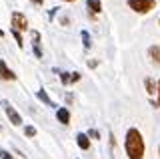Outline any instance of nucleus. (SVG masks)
Listing matches in <instances>:
<instances>
[{"mask_svg": "<svg viewBox=\"0 0 160 159\" xmlns=\"http://www.w3.org/2000/svg\"><path fill=\"white\" fill-rule=\"evenodd\" d=\"M0 159H14L8 151H0Z\"/></svg>", "mask_w": 160, "mask_h": 159, "instance_id": "obj_21", "label": "nucleus"}, {"mask_svg": "<svg viewBox=\"0 0 160 159\" xmlns=\"http://www.w3.org/2000/svg\"><path fill=\"white\" fill-rule=\"evenodd\" d=\"M80 36H82V47H84V48L88 51V48L92 47V38H90L88 30H82V32H80Z\"/></svg>", "mask_w": 160, "mask_h": 159, "instance_id": "obj_13", "label": "nucleus"}, {"mask_svg": "<svg viewBox=\"0 0 160 159\" xmlns=\"http://www.w3.org/2000/svg\"><path fill=\"white\" fill-rule=\"evenodd\" d=\"M124 151H126L128 159H144L146 145H144L142 133L136 127H130L126 131V135H124Z\"/></svg>", "mask_w": 160, "mask_h": 159, "instance_id": "obj_1", "label": "nucleus"}, {"mask_svg": "<svg viewBox=\"0 0 160 159\" xmlns=\"http://www.w3.org/2000/svg\"><path fill=\"white\" fill-rule=\"evenodd\" d=\"M64 2H74V0H64Z\"/></svg>", "mask_w": 160, "mask_h": 159, "instance_id": "obj_24", "label": "nucleus"}, {"mask_svg": "<svg viewBox=\"0 0 160 159\" xmlns=\"http://www.w3.org/2000/svg\"><path fill=\"white\" fill-rule=\"evenodd\" d=\"M144 87H146V93H148L150 97L156 95V81H154V79L146 77V79H144Z\"/></svg>", "mask_w": 160, "mask_h": 159, "instance_id": "obj_12", "label": "nucleus"}, {"mask_svg": "<svg viewBox=\"0 0 160 159\" xmlns=\"http://www.w3.org/2000/svg\"><path fill=\"white\" fill-rule=\"evenodd\" d=\"M158 24H160V20H158Z\"/></svg>", "mask_w": 160, "mask_h": 159, "instance_id": "obj_26", "label": "nucleus"}, {"mask_svg": "<svg viewBox=\"0 0 160 159\" xmlns=\"http://www.w3.org/2000/svg\"><path fill=\"white\" fill-rule=\"evenodd\" d=\"M30 2H32V4H36V6H42V4H44V0H30Z\"/></svg>", "mask_w": 160, "mask_h": 159, "instance_id": "obj_22", "label": "nucleus"}, {"mask_svg": "<svg viewBox=\"0 0 160 159\" xmlns=\"http://www.w3.org/2000/svg\"><path fill=\"white\" fill-rule=\"evenodd\" d=\"M10 20H12V28H14V30H18V32L28 30V18L24 16L22 12L14 10V12H12V16H10Z\"/></svg>", "mask_w": 160, "mask_h": 159, "instance_id": "obj_3", "label": "nucleus"}, {"mask_svg": "<svg viewBox=\"0 0 160 159\" xmlns=\"http://www.w3.org/2000/svg\"><path fill=\"white\" fill-rule=\"evenodd\" d=\"M86 135H88V139H90V137H92V139H100V133L96 131V129H90Z\"/></svg>", "mask_w": 160, "mask_h": 159, "instance_id": "obj_19", "label": "nucleus"}, {"mask_svg": "<svg viewBox=\"0 0 160 159\" xmlns=\"http://www.w3.org/2000/svg\"><path fill=\"white\" fill-rule=\"evenodd\" d=\"M158 155H160V147H158Z\"/></svg>", "mask_w": 160, "mask_h": 159, "instance_id": "obj_25", "label": "nucleus"}, {"mask_svg": "<svg viewBox=\"0 0 160 159\" xmlns=\"http://www.w3.org/2000/svg\"><path fill=\"white\" fill-rule=\"evenodd\" d=\"M36 97H38V101H42L44 105H48V107H54V109H58V105L52 101V99L48 97V93L44 91V89H40V91H36Z\"/></svg>", "mask_w": 160, "mask_h": 159, "instance_id": "obj_9", "label": "nucleus"}, {"mask_svg": "<svg viewBox=\"0 0 160 159\" xmlns=\"http://www.w3.org/2000/svg\"><path fill=\"white\" fill-rule=\"evenodd\" d=\"M10 34H12L14 38H16V42H18V47L22 48L24 47V38H22V32H18V30H14V28H10Z\"/></svg>", "mask_w": 160, "mask_h": 159, "instance_id": "obj_14", "label": "nucleus"}, {"mask_svg": "<svg viewBox=\"0 0 160 159\" xmlns=\"http://www.w3.org/2000/svg\"><path fill=\"white\" fill-rule=\"evenodd\" d=\"M148 57H150V61L158 67V64H160V47H158V44H152V47L148 48Z\"/></svg>", "mask_w": 160, "mask_h": 159, "instance_id": "obj_10", "label": "nucleus"}, {"mask_svg": "<svg viewBox=\"0 0 160 159\" xmlns=\"http://www.w3.org/2000/svg\"><path fill=\"white\" fill-rule=\"evenodd\" d=\"M24 135H26V137H34V135H36V127L26 125V129H24Z\"/></svg>", "mask_w": 160, "mask_h": 159, "instance_id": "obj_17", "label": "nucleus"}, {"mask_svg": "<svg viewBox=\"0 0 160 159\" xmlns=\"http://www.w3.org/2000/svg\"><path fill=\"white\" fill-rule=\"evenodd\" d=\"M58 10H60L58 6H54V8H50V10H48V18H50V20H54V16H56Z\"/></svg>", "mask_w": 160, "mask_h": 159, "instance_id": "obj_20", "label": "nucleus"}, {"mask_svg": "<svg viewBox=\"0 0 160 159\" xmlns=\"http://www.w3.org/2000/svg\"><path fill=\"white\" fill-rule=\"evenodd\" d=\"M126 4L130 10H134L136 14H148L150 10H154L156 0H126Z\"/></svg>", "mask_w": 160, "mask_h": 159, "instance_id": "obj_2", "label": "nucleus"}, {"mask_svg": "<svg viewBox=\"0 0 160 159\" xmlns=\"http://www.w3.org/2000/svg\"><path fill=\"white\" fill-rule=\"evenodd\" d=\"M150 103H152L154 107H158V109H160V79L156 81V101H152V99H150Z\"/></svg>", "mask_w": 160, "mask_h": 159, "instance_id": "obj_16", "label": "nucleus"}, {"mask_svg": "<svg viewBox=\"0 0 160 159\" xmlns=\"http://www.w3.org/2000/svg\"><path fill=\"white\" fill-rule=\"evenodd\" d=\"M0 81H16V74L8 69V64L0 58Z\"/></svg>", "mask_w": 160, "mask_h": 159, "instance_id": "obj_6", "label": "nucleus"}, {"mask_svg": "<svg viewBox=\"0 0 160 159\" xmlns=\"http://www.w3.org/2000/svg\"><path fill=\"white\" fill-rule=\"evenodd\" d=\"M76 143H78V147L82 149V151H88V149H90V139H88L86 133H78V135H76Z\"/></svg>", "mask_w": 160, "mask_h": 159, "instance_id": "obj_11", "label": "nucleus"}, {"mask_svg": "<svg viewBox=\"0 0 160 159\" xmlns=\"http://www.w3.org/2000/svg\"><path fill=\"white\" fill-rule=\"evenodd\" d=\"M78 81H80V73H70V85H74Z\"/></svg>", "mask_w": 160, "mask_h": 159, "instance_id": "obj_18", "label": "nucleus"}, {"mask_svg": "<svg viewBox=\"0 0 160 159\" xmlns=\"http://www.w3.org/2000/svg\"><path fill=\"white\" fill-rule=\"evenodd\" d=\"M56 119H58V123H62V125H68L70 123V111L66 107H58L56 109Z\"/></svg>", "mask_w": 160, "mask_h": 159, "instance_id": "obj_8", "label": "nucleus"}, {"mask_svg": "<svg viewBox=\"0 0 160 159\" xmlns=\"http://www.w3.org/2000/svg\"><path fill=\"white\" fill-rule=\"evenodd\" d=\"M58 74H60V81H62V85H64V87H68V85H70V73L60 71Z\"/></svg>", "mask_w": 160, "mask_h": 159, "instance_id": "obj_15", "label": "nucleus"}, {"mask_svg": "<svg viewBox=\"0 0 160 159\" xmlns=\"http://www.w3.org/2000/svg\"><path fill=\"white\" fill-rule=\"evenodd\" d=\"M86 8H88V18L90 20H96L100 16V12H102V2L100 0H88Z\"/></svg>", "mask_w": 160, "mask_h": 159, "instance_id": "obj_5", "label": "nucleus"}, {"mask_svg": "<svg viewBox=\"0 0 160 159\" xmlns=\"http://www.w3.org/2000/svg\"><path fill=\"white\" fill-rule=\"evenodd\" d=\"M96 64H98V61H88V67H90V69H94Z\"/></svg>", "mask_w": 160, "mask_h": 159, "instance_id": "obj_23", "label": "nucleus"}, {"mask_svg": "<svg viewBox=\"0 0 160 159\" xmlns=\"http://www.w3.org/2000/svg\"><path fill=\"white\" fill-rule=\"evenodd\" d=\"M2 107H4V113H6V117L10 119V123H12V125H16V127L22 125V117H20V113L12 105H10L8 101H2Z\"/></svg>", "mask_w": 160, "mask_h": 159, "instance_id": "obj_4", "label": "nucleus"}, {"mask_svg": "<svg viewBox=\"0 0 160 159\" xmlns=\"http://www.w3.org/2000/svg\"><path fill=\"white\" fill-rule=\"evenodd\" d=\"M32 51L36 58H42V48H40V32L32 30Z\"/></svg>", "mask_w": 160, "mask_h": 159, "instance_id": "obj_7", "label": "nucleus"}]
</instances>
